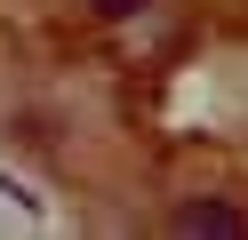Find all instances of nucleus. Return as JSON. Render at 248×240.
<instances>
[{
	"label": "nucleus",
	"instance_id": "obj_1",
	"mask_svg": "<svg viewBox=\"0 0 248 240\" xmlns=\"http://www.w3.org/2000/svg\"><path fill=\"white\" fill-rule=\"evenodd\" d=\"M176 232H248V216H240V208H232V200H184L176 208Z\"/></svg>",
	"mask_w": 248,
	"mask_h": 240
},
{
	"label": "nucleus",
	"instance_id": "obj_2",
	"mask_svg": "<svg viewBox=\"0 0 248 240\" xmlns=\"http://www.w3.org/2000/svg\"><path fill=\"white\" fill-rule=\"evenodd\" d=\"M104 16H136V8H152V0H96Z\"/></svg>",
	"mask_w": 248,
	"mask_h": 240
}]
</instances>
